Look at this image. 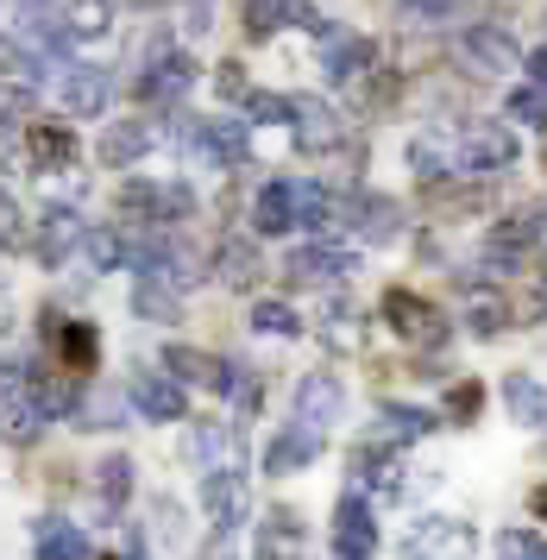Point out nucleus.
<instances>
[{
    "mask_svg": "<svg viewBox=\"0 0 547 560\" xmlns=\"http://www.w3.org/2000/svg\"><path fill=\"white\" fill-rule=\"evenodd\" d=\"M491 555L498 560H547V535L542 529H503L491 541Z\"/></svg>",
    "mask_w": 547,
    "mask_h": 560,
    "instance_id": "473e14b6",
    "label": "nucleus"
},
{
    "mask_svg": "<svg viewBox=\"0 0 547 560\" xmlns=\"http://www.w3.org/2000/svg\"><path fill=\"white\" fill-rule=\"evenodd\" d=\"M57 359H63V372H89L95 365V334L82 328V322H63L57 328Z\"/></svg>",
    "mask_w": 547,
    "mask_h": 560,
    "instance_id": "bb28decb",
    "label": "nucleus"
},
{
    "mask_svg": "<svg viewBox=\"0 0 547 560\" xmlns=\"http://www.w3.org/2000/svg\"><path fill=\"white\" fill-rule=\"evenodd\" d=\"M296 283H334L352 271V253L347 246H327V240H315V246H296L290 253V265H283Z\"/></svg>",
    "mask_w": 547,
    "mask_h": 560,
    "instance_id": "a211bd4d",
    "label": "nucleus"
},
{
    "mask_svg": "<svg viewBox=\"0 0 547 560\" xmlns=\"http://www.w3.org/2000/svg\"><path fill=\"white\" fill-rule=\"evenodd\" d=\"M503 114H510L516 127H528V132H547V102H542V95H535V89H516V95H510V107H503Z\"/></svg>",
    "mask_w": 547,
    "mask_h": 560,
    "instance_id": "58836bf2",
    "label": "nucleus"
},
{
    "mask_svg": "<svg viewBox=\"0 0 547 560\" xmlns=\"http://www.w3.org/2000/svg\"><path fill=\"white\" fill-rule=\"evenodd\" d=\"M322 459V434L315 429H302V422H283V429L265 441V472H302V466H315Z\"/></svg>",
    "mask_w": 547,
    "mask_h": 560,
    "instance_id": "1a4fd4ad",
    "label": "nucleus"
},
{
    "mask_svg": "<svg viewBox=\"0 0 547 560\" xmlns=\"http://www.w3.org/2000/svg\"><path fill=\"white\" fill-rule=\"evenodd\" d=\"M151 145H158V127H151V120H114L107 139H101V158H107L114 171H126V164H139Z\"/></svg>",
    "mask_w": 547,
    "mask_h": 560,
    "instance_id": "412c9836",
    "label": "nucleus"
},
{
    "mask_svg": "<svg viewBox=\"0 0 547 560\" xmlns=\"http://www.w3.org/2000/svg\"><path fill=\"white\" fill-rule=\"evenodd\" d=\"M120 416H126L120 390H89V397H82V422H75V429H120Z\"/></svg>",
    "mask_w": 547,
    "mask_h": 560,
    "instance_id": "c756f323",
    "label": "nucleus"
},
{
    "mask_svg": "<svg viewBox=\"0 0 547 560\" xmlns=\"http://www.w3.org/2000/svg\"><path fill=\"white\" fill-rule=\"evenodd\" d=\"M201 510H208V523L214 529H240L252 510V491H246V472L240 466H221V472H201Z\"/></svg>",
    "mask_w": 547,
    "mask_h": 560,
    "instance_id": "39448f33",
    "label": "nucleus"
},
{
    "mask_svg": "<svg viewBox=\"0 0 547 560\" xmlns=\"http://www.w3.org/2000/svg\"><path fill=\"white\" fill-rule=\"evenodd\" d=\"M82 253H89V265H101V271H114V265H126V253H132V240H126V233H114V228H101V233H89V240H82Z\"/></svg>",
    "mask_w": 547,
    "mask_h": 560,
    "instance_id": "c9c22d12",
    "label": "nucleus"
},
{
    "mask_svg": "<svg viewBox=\"0 0 547 560\" xmlns=\"http://www.w3.org/2000/svg\"><path fill=\"white\" fill-rule=\"evenodd\" d=\"M510 164H516V132L503 120H473L453 139V171H466V177H498Z\"/></svg>",
    "mask_w": 547,
    "mask_h": 560,
    "instance_id": "f03ea898",
    "label": "nucleus"
},
{
    "mask_svg": "<svg viewBox=\"0 0 547 560\" xmlns=\"http://www.w3.org/2000/svg\"><path fill=\"white\" fill-rule=\"evenodd\" d=\"M365 63H372V45H365L359 32H340V26L322 32V70H327V82H352Z\"/></svg>",
    "mask_w": 547,
    "mask_h": 560,
    "instance_id": "aec40b11",
    "label": "nucleus"
},
{
    "mask_svg": "<svg viewBox=\"0 0 547 560\" xmlns=\"http://www.w3.org/2000/svg\"><path fill=\"white\" fill-rule=\"evenodd\" d=\"M233 454H240V434L226 429V422H196V429L183 434V459L196 472H221V466H233Z\"/></svg>",
    "mask_w": 547,
    "mask_h": 560,
    "instance_id": "2eb2a0df",
    "label": "nucleus"
},
{
    "mask_svg": "<svg viewBox=\"0 0 547 560\" xmlns=\"http://www.w3.org/2000/svg\"><path fill=\"white\" fill-rule=\"evenodd\" d=\"M347 228L359 233V240H365V246H391V240H397L403 233V208L391 202V196H352L347 202Z\"/></svg>",
    "mask_w": 547,
    "mask_h": 560,
    "instance_id": "dca6fc26",
    "label": "nucleus"
},
{
    "mask_svg": "<svg viewBox=\"0 0 547 560\" xmlns=\"http://www.w3.org/2000/svg\"><path fill=\"white\" fill-rule=\"evenodd\" d=\"M409 164H416V177H428V183H441V177H453V145L447 139H416L409 145Z\"/></svg>",
    "mask_w": 547,
    "mask_h": 560,
    "instance_id": "cd10ccee",
    "label": "nucleus"
},
{
    "mask_svg": "<svg viewBox=\"0 0 547 560\" xmlns=\"http://www.w3.org/2000/svg\"><path fill=\"white\" fill-rule=\"evenodd\" d=\"M478 397H485V390H478V384H453L447 409H453V416H473V409H478Z\"/></svg>",
    "mask_w": 547,
    "mask_h": 560,
    "instance_id": "37998d69",
    "label": "nucleus"
},
{
    "mask_svg": "<svg viewBox=\"0 0 547 560\" xmlns=\"http://www.w3.org/2000/svg\"><path fill=\"white\" fill-rule=\"evenodd\" d=\"M459 63L473 77H510V70H523V51L503 26H466L459 32Z\"/></svg>",
    "mask_w": 547,
    "mask_h": 560,
    "instance_id": "20e7f679",
    "label": "nucleus"
},
{
    "mask_svg": "<svg viewBox=\"0 0 547 560\" xmlns=\"http://www.w3.org/2000/svg\"><path fill=\"white\" fill-rule=\"evenodd\" d=\"M107 102H114V82H107V70H89V63L63 70V114H70V120H101V114H107Z\"/></svg>",
    "mask_w": 547,
    "mask_h": 560,
    "instance_id": "9d476101",
    "label": "nucleus"
},
{
    "mask_svg": "<svg viewBox=\"0 0 547 560\" xmlns=\"http://www.w3.org/2000/svg\"><path fill=\"white\" fill-rule=\"evenodd\" d=\"M246 26H252V38H271L277 26H309L315 38H322L327 20L309 7V0H246Z\"/></svg>",
    "mask_w": 547,
    "mask_h": 560,
    "instance_id": "f8f14e48",
    "label": "nucleus"
},
{
    "mask_svg": "<svg viewBox=\"0 0 547 560\" xmlns=\"http://www.w3.org/2000/svg\"><path fill=\"white\" fill-rule=\"evenodd\" d=\"M503 404H510V422H516V429H547V384L542 378L510 372V378H503Z\"/></svg>",
    "mask_w": 547,
    "mask_h": 560,
    "instance_id": "4be33fe9",
    "label": "nucleus"
},
{
    "mask_svg": "<svg viewBox=\"0 0 547 560\" xmlns=\"http://www.w3.org/2000/svg\"><path fill=\"white\" fill-rule=\"evenodd\" d=\"M528 89H535V95L547 102V45H542L535 57H528Z\"/></svg>",
    "mask_w": 547,
    "mask_h": 560,
    "instance_id": "c03bdc74",
    "label": "nucleus"
},
{
    "mask_svg": "<svg viewBox=\"0 0 547 560\" xmlns=\"http://www.w3.org/2000/svg\"><path fill=\"white\" fill-rule=\"evenodd\" d=\"M466 328H473L478 340H491V334L510 328V308H503V296H473V303H466Z\"/></svg>",
    "mask_w": 547,
    "mask_h": 560,
    "instance_id": "f704fd0d",
    "label": "nucleus"
},
{
    "mask_svg": "<svg viewBox=\"0 0 547 560\" xmlns=\"http://www.w3.org/2000/svg\"><path fill=\"white\" fill-rule=\"evenodd\" d=\"M535 516H547V485H542V491H535Z\"/></svg>",
    "mask_w": 547,
    "mask_h": 560,
    "instance_id": "8fccbe9b",
    "label": "nucleus"
},
{
    "mask_svg": "<svg viewBox=\"0 0 547 560\" xmlns=\"http://www.w3.org/2000/svg\"><path fill=\"white\" fill-rule=\"evenodd\" d=\"M252 328L271 334V340H296L302 322H296V308H290V303H258V308H252Z\"/></svg>",
    "mask_w": 547,
    "mask_h": 560,
    "instance_id": "e433bc0d",
    "label": "nucleus"
},
{
    "mask_svg": "<svg viewBox=\"0 0 547 560\" xmlns=\"http://www.w3.org/2000/svg\"><path fill=\"white\" fill-rule=\"evenodd\" d=\"M327 214H334V202H327L322 183H265L258 189V202H252V228L258 233H290V228H327Z\"/></svg>",
    "mask_w": 547,
    "mask_h": 560,
    "instance_id": "f257e3e1",
    "label": "nucleus"
},
{
    "mask_svg": "<svg viewBox=\"0 0 547 560\" xmlns=\"http://www.w3.org/2000/svg\"><path fill=\"white\" fill-rule=\"evenodd\" d=\"M38 70H45V63H38V51H25V45H13V38H0V77L32 82Z\"/></svg>",
    "mask_w": 547,
    "mask_h": 560,
    "instance_id": "ea45409f",
    "label": "nucleus"
},
{
    "mask_svg": "<svg viewBox=\"0 0 547 560\" xmlns=\"http://www.w3.org/2000/svg\"><path fill=\"white\" fill-rule=\"evenodd\" d=\"M403 7H409L416 20H441V13H447L453 0H403Z\"/></svg>",
    "mask_w": 547,
    "mask_h": 560,
    "instance_id": "a18cd8bd",
    "label": "nucleus"
},
{
    "mask_svg": "<svg viewBox=\"0 0 547 560\" xmlns=\"http://www.w3.org/2000/svg\"><path fill=\"white\" fill-rule=\"evenodd\" d=\"M290 127H296V145L302 152H334L340 145V114L315 95H296L290 102Z\"/></svg>",
    "mask_w": 547,
    "mask_h": 560,
    "instance_id": "ddd939ff",
    "label": "nucleus"
},
{
    "mask_svg": "<svg viewBox=\"0 0 547 560\" xmlns=\"http://www.w3.org/2000/svg\"><path fill=\"white\" fill-rule=\"evenodd\" d=\"M221 95H246V77H240V63H226V70H221Z\"/></svg>",
    "mask_w": 547,
    "mask_h": 560,
    "instance_id": "de8ad7c7",
    "label": "nucleus"
},
{
    "mask_svg": "<svg viewBox=\"0 0 547 560\" xmlns=\"http://www.w3.org/2000/svg\"><path fill=\"white\" fill-rule=\"evenodd\" d=\"M20 214H13V208H7V196H0V240H20Z\"/></svg>",
    "mask_w": 547,
    "mask_h": 560,
    "instance_id": "49530a36",
    "label": "nucleus"
},
{
    "mask_svg": "<svg viewBox=\"0 0 547 560\" xmlns=\"http://www.w3.org/2000/svg\"><path fill=\"white\" fill-rule=\"evenodd\" d=\"M214 271H221V283L246 290V283H258V253H252L246 240H226L221 253H214Z\"/></svg>",
    "mask_w": 547,
    "mask_h": 560,
    "instance_id": "a878e982",
    "label": "nucleus"
},
{
    "mask_svg": "<svg viewBox=\"0 0 547 560\" xmlns=\"http://www.w3.org/2000/svg\"><path fill=\"white\" fill-rule=\"evenodd\" d=\"M164 372H176L183 384H214V390H221V378H226L221 359L196 353V347H171V353H164Z\"/></svg>",
    "mask_w": 547,
    "mask_h": 560,
    "instance_id": "b1692460",
    "label": "nucleus"
},
{
    "mask_svg": "<svg viewBox=\"0 0 547 560\" xmlns=\"http://www.w3.org/2000/svg\"><path fill=\"white\" fill-rule=\"evenodd\" d=\"M75 240H82L75 214H45V233H38V258H45V265H57V258L75 246Z\"/></svg>",
    "mask_w": 547,
    "mask_h": 560,
    "instance_id": "7c9ffc66",
    "label": "nucleus"
},
{
    "mask_svg": "<svg viewBox=\"0 0 547 560\" xmlns=\"http://www.w3.org/2000/svg\"><path fill=\"white\" fill-rule=\"evenodd\" d=\"M428 429H434V416H428V409H416V404H377V422H372L365 441L397 454V447H409V441H422Z\"/></svg>",
    "mask_w": 547,
    "mask_h": 560,
    "instance_id": "4468645a",
    "label": "nucleus"
},
{
    "mask_svg": "<svg viewBox=\"0 0 547 560\" xmlns=\"http://www.w3.org/2000/svg\"><path fill=\"white\" fill-rule=\"evenodd\" d=\"M384 322H391L403 340H441V315H434L416 290H391V296H384Z\"/></svg>",
    "mask_w": 547,
    "mask_h": 560,
    "instance_id": "6ab92c4d",
    "label": "nucleus"
},
{
    "mask_svg": "<svg viewBox=\"0 0 547 560\" xmlns=\"http://www.w3.org/2000/svg\"><path fill=\"white\" fill-rule=\"evenodd\" d=\"M126 397H132V409L146 416V422H183V409H189V397H183V384L164 378V372H132V384H126Z\"/></svg>",
    "mask_w": 547,
    "mask_h": 560,
    "instance_id": "6e6552de",
    "label": "nucleus"
},
{
    "mask_svg": "<svg viewBox=\"0 0 547 560\" xmlns=\"http://www.w3.org/2000/svg\"><path fill=\"white\" fill-rule=\"evenodd\" d=\"M107 32V0H70L63 7V38H101Z\"/></svg>",
    "mask_w": 547,
    "mask_h": 560,
    "instance_id": "c85d7f7f",
    "label": "nucleus"
},
{
    "mask_svg": "<svg viewBox=\"0 0 547 560\" xmlns=\"http://www.w3.org/2000/svg\"><path fill=\"white\" fill-rule=\"evenodd\" d=\"M478 555V529L459 516H422L397 560H473Z\"/></svg>",
    "mask_w": 547,
    "mask_h": 560,
    "instance_id": "7ed1b4c3",
    "label": "nucleus"
},
{
    "mask_svg": "<svg viewBox=\"0 0 547 560\" xmlns=\"http://www.w3.org/2000/svg\"><path fill=\"white\" fill-rule=\"evenodd\" d=\"M252 120H271V127H283V120H290V102H283V95H252Z\"/></svg>",
    "mask_w": 547,
    "mask_h": 560,
    "instance_id": "79ce46f5",
    "label": "nucleus"
},
{
    "mask_svg": "<svg viewBox=\"0 0 547 560\" xmlns=\"http://www.w3.org/2000/svg\"><path fill=\"white\" fill-rule=\"evenodd\" d=\"M189 145H196V158H208L214 171H233V164H246L252 132H246V120H208L201 132H189Z\"/></svg>",
    "mask_w": 547,
    "mask_h": 560,
    "instance_id": "9b49d317",
    "label": "nucleus"
},
{
    "mask_svg": "<svg viewBox=\"0 0 547 560\" xmlns=\"http://www.w3.org/2000/svg\"><path fill=\"white\" fill-rule=\"evenodd\" d=\"M340 409H347L340 378H334V372H309V378L296 384V416H290V422H302V429H315L327 441V429L340 422Z\"/></svg>",
    "mask_w": 547,
    "mask_h": 560,
    "instance_id": "0eeeda50",
    "label": "nucleus"
},
{
    "mask_svg": "<svg viewBox=\"0 0 547 560\" xmlns=\"http://www.w3.org/2000/svg\"><path fill=\"white\" fill-rule=\"evenodd\" d=\"M372 555H377V516L359 491H347L334 504V560H372Z\"/></svg>",
    "mask_w": 547,
    "mask_h": 560,
    "instance_id": "423d86ee",
    "label": "nucleus"
},
{
    "mask_svg": "<svg viewBox=\"0 0 547 560\" xmlns=\"http://www.w3.org/2000/svg\"><path fill=\"white\" fill-rule=\"evenodd\" d=\"M38 555L45 560H95L89 535L70 529V523H38Z\"/></svg>",
    "mask_w": 547,
    "mask_h": 560,
    "instance_id": "393cba45",
    "label": "nucleus"
},
{
    "mask_svg": "<svg viewBox=\"0 0 547 560\" xmlns=\"http://www.w3.org/2000/svg\"><path fill=\"white\" fill-rule=\"evenodd\" d=\"M189 82H196V63H189V57H158L146 77H139V95H146V102H183Z\"/></svg>",
    "mask_w": 547,
    "mask_h": 560,
    "instance_id": "5701e85b",
    "label": "nucleus"
},
{
    "mask_svg": "<svg viewBox=\"0 0 547 560\" xmlns=\"http://www.w3.org/2000/svg\"><path fill=\"white\" fill-rule=\"evenodd\" d=\"M132 308H139V315H146V322H171L176 315V290H164V283H139V290H132Z\"/></svg>",
    "mask_w": 547,
    "mask_h": 560,
    "instance_id": "4c0bfd02",
    "label": "nucleus"
},
{
    "mask_svg": "<svg viewBox=\"0 0 547 560\" xmlns=\"http://www.w3.org/2000/svg\"><path fill=\"white\" fill-rule=\"evenodd\" d=\"M258 560H309V529L296 523V510H271L258 523Z\"/></svg>",
    "mask_w": 547,
    "mask_h": 560,
    "instance_id": "f3484780",
    "label": "nucleus"
},
{
    "mask_svg": "<svg viewBox=\"0 0 547 560\" xmlns=\"http://www.w3.org/2000/svg\"><path fill=\"white\" fill-rule=\"evenodd\" d=\"M25 378H32L25 365H0V409H13L25 397Z\"/></svg>",
    "mask_w": 547,
    "mask_h": 560,
    "instance_id": "a19ab883",
    "label": "nucleus"
},
{
    "mask_svg": "<svg viewBox=\"0 0 547 560\" xmlns=\"http://www.w3.org/2000/svg\"><path fill=\"white\" fill-rule=\"evenodd\" d=\"M95 491H101V504H126L132 498V459H101L95 466Z\"/></svg>",
    "mask_w": 547,
    "mask_h": 560,
    "instance_id": "2f4dec72",
    "label": "nucleus"
},
{
    "mask_svg": "<svg viewBox=\"0 0 547 560\" xmlns=\"http://www.w3.org/2000/svg\"><path fill=\"white\" fill-rule=\"evenodd\" d=\"M25 145H32L38 164H70V158H75V139L63 127H32V132H25Z\"/></svg>",
    "mask_w": 547,
    "mask_h": 560,
    "instance_id": "72a5a7b5",
    "label": "nucleus"
},
{
    "mask_svg": "<svg viewBox=\"0 0 547 560\" xmlns=\"http://www.w3.org/2000/svg\"><path fill=\"white\" fill-rule=\"evenodd\" d=\"M7 114H25V89H0V120Z\"/></svg>",
    "mask_w": 547,
    "mask_h": 560,
    "instance_id": "09e8293b",
    "label": "nucleus"
}]
</instances>
